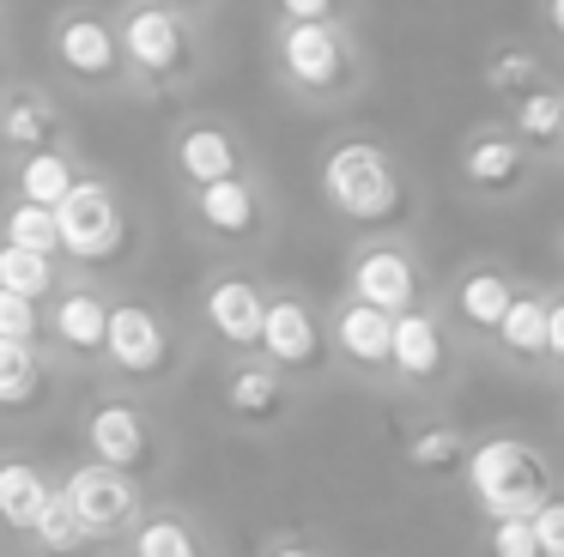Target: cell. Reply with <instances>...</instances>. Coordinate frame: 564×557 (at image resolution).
<instances>
[{
  "label": "cell",
  "instance_id": "6da1fadb",
  "mask_svg": "<svg viewBox=\"0 0 564 557\" xmlns=\"http://www.w3.org/2000/svg\"><path fill=\"white\" fill-rule=\"evenodd\" d=\"M322 194H328V206L340 218H352V225H394V218L406 212L394 164L365 140H346L328 152V164H322Z\"/></svg>",
  "mask_w": 564,
  "mask_h": 557
},
{
  "label": "cell",
  "instance_id": "7a4b0ae2",
  "mask_svg": "<svg viewBox=\"0 0 564 557\" xmlns=\"http://www.w3.org/2000/svg\"><path fill=\"white\" fill-rule=\"evenodd\" d=\"M467 484H474L479 509L491 521H528L552 503L546 496V467H540L534 448L510 443V436H491L467 455Z\"/></svg>",
  "mask_w": 564,
  "mask_h": 557
},
{
  "label": "cell",
  "instance_id": "3957f363",
  "mask_svg": "<svg viewBox=\"0 0 564 557\" xmlns=\"http://www.w3.org/2000/svg\"><path fill=\"white\" fill-rule=\"evenodd\" d=\"M55 218H62V249L79 254V261H110V254L122 249V212H116L104 182H79V188L55 206Z\"/></svg>",
  "mask_w": 564,
  "mask_h": 557
},
{
  "label": "cell",
  "instance_id": "277c9868",
  "mask_svg": "<svg viewBox=\"0 0 564 557\" xmlns=\"http://www.w3.org/2000/svg\"><path fill=\"white\" fill-rule=\"evenodd\" d=\"M280 61L304 91H334V85L346 79V48L328 24H285Z\"/></svg>",
  "mask_w": 564,
  "mask_h": 557
},
{
  "label": "cell",
  "instance_id": "5b68a950",
  "mask_svg": "<svg viewBox=\"0 0 564 557\" xmlns=\"http://www.w3.org/2000/svg\"><path fill=\"white\" fill-rule=\"evenodd\" d=\"M352 291H358V303H370V309L401 321V315H413L419 273L401 249H370V254H358V266H352Z\"/></svg>",
  "mask_w": 564,
  "mask_h": 557
},
{
  "label": "cell",
  "instance_id": "8992f818",
  "mask_svg": "<svg viewBox=\"0 0 564 557\" xmlns=\"http://www.w3.org/2000/svg\"><path fill=\"white\" fill-rule=\"evenodd\" d=\"M67 503L79 509V521H86L91 533H110L134 515V484H128V472H116L98 460V467H79L74 479H67Z\"/></svg>",
  "mask_w": 564,
  "mask_h": 557
},
{
  "label": "cell",
  "instance_id": "52a82bcc",
  "mask_svg": "<svg viewBox=\"0 0 564 557\" xmlns=\"http://www.w3.org/2000/svg\"><path fill=\"white\" fill-rule=\"evenodd\" d=\"M104 351H110L128 375H152V370H164V358H171V339H164V327H159L152 309L122 303V309H110V346Z\"/></svg>",
  "mask_w": 564,
  "mask_h": 557
},
{
  "label": "cell",
  "instance_id": "ba28073f",
  "mask_svg": "<svg viewBox=\"0 0 564 557\" xmlns=\"http://www.w3.org/2000/svg\"><path fill=\"white\" fill-rule=\"evenodd\" d=\"M207 321H213V334L231 339V346H261L268 303H261V291L249 285V278H219V285L207 291Z\"/></svg>",
  "mask_w": 564,
  "mask_h": 557
},
{
  "label": "cell",
  "instance_id": "9c48e42d",
  "mask_svg": "<svg viewBox=\"0 0 564 557\" xmlns=\"http://www.w3.org/2000/svg\"><path fill=\"white\" fill-rule=\"evenodd\" d=\"M122 48L134 55V67H147V73H176L183 67V24L164 7H140L122 31Z\"/></svg>",
  "mask_w": 564,
  "mask_h": 557
},
{
  "label": "cell",
  "instance_id": "30bf717a",
  "mask_svg": "<svg viewBox=\"0 0 564 557\" xmlns=\"http://www.w3.org/2000/svg\"><path fill=\"white\" fill-rule=\"evenodd\" d=\"M86 436H91V448H98V460L116 467V472H128V467L147 460V424H140L134 406H98L91 424H86Z\"/></svg>",
  "mask_w": 564,
  "mask_h": 557
},
{
  "label": "cell",
  "instance_id": "8fae6325",
  "mask_svg": "<svg viewBox=\"0 0 564 557\" xmlns=\"http://www.w3.org/2000/svg\"><path fill=\"white\" fill-rule=\"evenodd\" d=\"M261 346H268L273 363H316L322 339H316V321H310L304 303H268V327H261Z\"/></svg>",
  "mask_w": 564,
  "mask_h": 557
},
{
  "label": "cell",
  "instance_id": "7c38bea8",
  "mask_svg": "<svg viewBox=\"0 0 564 557\" xmlns=\"http://www.w3.org/2000/svg\"><path fill=\"white\" fill-rule=\"evenodd\" d=\"M176 164H183V176L195 182V188H213V182L237 176V145H231V133H219V128H188L183 140H176Z\"/></svg>",
  "mask_w": 564,
  "mask_h": 557
},
{
  "label": "cell",
  "instance_id": "4fadbf2b",
  "mask_svg": "<svg viewBox=\"0 0 564 557\" xmlns=\"http://www.w3.org/2000/svg\"><path fill=\"white\" fill-rule=\"evenodd\" d=\"M55 48H62V61L79 73V79H104V73H116V61H122L110 24H98V19H67Z\"/></svg>",
  "mask_w": 564,
  "mask_h": 557
},
{
  "label": "cell",
  "instance_id": "5bb4252c",
  "mask_svg": "<svg viewBox=\"0 0 564 557\" xmlns=\"http://www.w3.org/2000/svg\"><path fill=\"white\" fill-rule=\"evenodd\" d=\"M340 351L358 363H394V315L370 309V303H346L340 315Z\"/></svg>",
  "mask_w": 564,
  "mask_h": 557
},
{
  "label": "cell",
  "instance_id": "9a60e30c",
  "mask_svg": "<svg viewBox=\"0 0 564 557\" xmlns=\"http://www.w3.org/2000/svg\"><path fill=\"white\" fill-rule=\"evenodd\" d=\"M50 496L55 491L37 479L31 460H0V521H7V527H31V533H37Z\"/></svg>",
  "mask_w": 564,
  "mask_h": 557
},
{
  "label": "cell",
  "instance_id": "2e32d148",
  "mask_svg": "<svg viewBox=\"0 0 564 557\" xmlns=\"http://www.w3.org/2000/svg\"><path fill=\"white\" fill-rule=\"evenodd\" d=\"M195 206H200V225L219 230V237H249V230H256V218H261V212H256V188H249L243 176L200 188Z\"/></svg>",
  "mask_w": 564,
  "mask_h": 557
},
{
  "label": "cell",
  "instance_id": "e0dca14e",
  "mask_svg": "<svg viewBox=\"0 0 564 557\" xmlns=\"http://www.w3.org/2000/svg\"><path fill=\"white\" fill-rule=\"evenodd\" d=\"M394 370L413 375V382H431V375L443 370V334L431 315H401L394 321Z\"/></svg>",
  "mask_w": 564,
  "mask_h": 557
},
{
  "label": "cell",
  "instance_id": "ac0fdd59",
  "mask_svg": "<svg viewBox=\"0 0 564 557\" xmlns=\"http://www.w3.org/2000/svg\"><path fill=\"white\" fill-rule=\"evenodd\" d=\"M462 176L474 182V188H498V194L516 188V182H522V145L503 140V133H479L462 157Z\"/></svg>",
  "mask_w": 564,
  "mask_h": 557
},
{
  "label": "cell",
  "instance_id": "d6986e66",
  "mask_svg": "<svg viewBox=\"0 0 564 557\" xmlns=\"http://www.w3.org/2000/svg\"><path fill=\"white\" fill-rule=\"evenodd\" d=\"M455 303H462V321L491 327V334H498L503 315L516 309V291H510V278H503V273H467L462 291H455Z\"/></svg>",
  "mask_w": 564,
  "mask_h": 557
},
{
  "label": "cell",
  "instance_id": "ffe728a7",
  "mask_svg": "<svg viewBox=\"0 0 564 557\" xmlns=\"http://www.w3.org/2000/svg\"><path fill=\"white\" fill-rule=\"evenodd\" d=\"M55 334L74 351H98V346H110V309H104L91 291H74V297L55 309Z\"/></svg>",
  "mask_w": 564,
  "mask_h": 557
},
{
  "label": "cell",
  "instance_id": "44dd1931",
  "mask_svg": "<svg viewBox=\"0 0 564 557\" xmlns=\"http://www.w3.org/2000/svg\"><path fill=\"white\" fill-rule=\"evenodd\" d=\"M79 182H74V170H67V157L62 152H31L25 157V170H19V194H25L31 206H62L67 194H74Z\"/></svg>",
  "mask_w": 564,
  "mask_h": 557
},
{
  "label": "cell",
  "instance_id": "7402d4cb",
  "mask_svg": "<svg viewBox=\"0 0 564 557\" xmlns=\"http://www.w3.org/2000/svg\"><path fill=\"white\" fill-rule=\"evenodd\" d=\"M546 334H552V309L540 297H516V309L503 315V327H498V339L516 358H540V351H546Z\"/></svg>",
  "mask_w": 564,
  "mask_h": 557
},
{
  "label": "cell",
  "instance_id": "603a6c76",
  "mask_svg": "<svg viewBox=\"0 0 564 557\" xmlns=\"http://www.w3.org/2000/svg\"><path fill=\"white\" fill-rule=\"evenodd\" d=\"M7 242H13V249H31V254H55L62 249V218H55L50 206L19 200L13 212H7Z\"/></svg>",
  "mask_w": 564,
  "mask_h": 557
},
{
  "label": "cell",
  "instance_id": "cb8c5ba5",
  "mask_svg": "<svg viewBox=\"0 0 564 557\" xmlns=\"http://www.w3.org/2000/svg\"><path fill=\"white\" fill-rule=\"evenodd\" d=\"M486 85L498 97H516V103H522V97L546 91V73H540V61L528 55V48H503V55L486 67Z\"/></svg>",
  "mask_w": 564,
  "mask_h": 557
},
{
  "label": "cell",
  "instance_id": "d4e9b609",
  "mask_svg": "<svg viewBox=\"0 0 564 557\" xmlns=\"http://www.w3.org/2000/svg\"><path fill=\"white\" fill-rule=\"evenodd\" d=\"M86 539H91V527L79 521V509L67 503V491H55L50 509H43V521H37V545L55 551V557H67V551H79Z\"/></svg>",
  "mask_w": 564,
  "mask_h": 557
},
{
  "label": "cell",
  "instance_id": "484cf974",
  "mask_svg": "<svg viewBox=\"0 0 564 557\" xmlns=\"http://www.w3.org/2000/svg\"><path fill=\"white\" fill-rule=\"evenodd\" d=\"M225 406L243 412V418H268V412H280V375L273 370H237L231 382H225Z\"/></svg>",
  "mask_w": 564,
  "mask_h": 557
},
{
  "label": "cell",
  "instance_id": "4316f807",
  "mask_svg": "<svg viewBox=\"0 0 564 557\" xmlns=\"http://www.w3.org/2000/svg\"><path fill=\"white\" fill-rule=\"evenodd\" d=\"M0 291H13V297H31L37 303L50 291V254H31V249H0Z\"/></svg>",
  "mask_w": 564,
  "mask_h": 557
},
{
  "label": "cell",
  "instance_id": "83f0119b",
  "mask_svg": "<svg viewBox=\"0 0 564 557\" xmlns=\"http://www.w3.org/2000/svg\"><path fill=\"white\" fill-rule=\"evenodd\" d=\"M31 394H37V363H31V346L0 339V406H25Z\"/></svg>",
  "mask_w": 564,
  "mask_h": 557
},
{
  "label": "cell",
  "instance_id": "f1b7e54d",
  "mask_svg": "<svg viewBox=\"0 0 564 557\" xmlns=\"http://www.w3.org/2000/svg\"><path fill=\"white\" fill-rule=\"evenodd\" d=\"M413 467H425V472H437V467H455V460L467 455V436L462 430H449V424H431V430H419L413 436Z\"/></svg>",
  "mask_w": 564,
  "mask_h": 557
},
{
  "label": "cell",
  "instance_id": "f546056e",
  "mask_svg": "<svg viewBox=\"0 0 564 557\" xmlns=\"http://www.w3.org/2000/svg\"><path fill=\"white\" fill-rule=\"evenodd\" d=\"M516 128L528 133V140H558L564 133V97L558 91H534L516 103Z\"/></svg>",
  "mask_w": 564,
  "mask_h": 557
},
{
  "label": "cell",
  "instance_id": "4dcf8cb0",
  "mask_svg": "<svg viewBox=\"0 0 564 557\" xmlns=\"http://www.w3.org/2000/svg\"><path fill=\"white\" fill-rule=\"evenodd\" d=\"M134 557H200V551H195V533L183 521H147L134 533Z\"/></svg>",
  "mask_w": 564,
  "mask_h": 557
},
{
  "label": "cell",
  "instance_id": "1f68e13d",
  "mask_svg": "<svg viewBox=\"0 0 564 557\" xmlns=\"http://www.w3.org/2000/svg\"><path fill=\"white\" fill-rule=\"evenodd\" d=\"M0 128H7V140H13V145H43V140H50V109H43L37 97H13L7 116H0Z\"/></svg>",
  "mask_w": 564,
  "mask_h": 557
},
{
  "label": "cell",
  "instance_id": "d6a6232c",
  "mask_svg": "<svg viewBox=\"0 0 564 557\" xmlns=\"http://www.w3.org/2000/svg\"><path fill=\"white\" fill-rule=\"evenodd\" d=\"M491 557H546L540 551L534 515L528 521H491Z\"/></svg>",
  "mask_w": 564,
  "mask_h": 557
},
{
  "label": "cell",
  "instance_id": "836d02e7",
  "mask_svg": "<svg viewBox=\"0 0 564 557\" xmlns=\"http://www.w3.org/2000/svg\"><path fill=\"white\" fill-rule=\"evenodd\" d=\"M31 334H37V303H31V297H13V291H0V339L25 346Z\"/></svg>",
  "mask_w": 564,
  "mask_h": 557
},
{
  "label": "cell",
  "instance_id": "e575fe53",
  "mask_svg": "<svg viewBox=\"0 0 564 557\" xmlns=\"http://www.w3.org/2000/svg\"><path fill=\"white\" fill-rule=\"evenodd\" d=\"M534 533H540V551L546 557H564V496H552L534 515Z\"/></svg>",
  "mask_w": 564,
  "mask_h": 557
},
{
  "label": "cell",
  "instance_id": "d590c367",
  "mask_svg": "<svg viewBox=\"0 0 564 557\" xmlns=\"http://www.w3.org/2000/svg\"><path fill=\"white\" fill-rule=\"evenodd\" d=\"M280 12H285L292 24H328L334 0H280Z\"/></svg>",
  "mask_w": 564,
  "mask_h": 557
},
{
  "label": "cell",
  "instance_id": "8d00e7d4",
  "mask_svg": "<svg viewBox=\"0 0 564 557\" xmlns=\"http://www.w3.org/2000/svg\"><path fill=\"white\" fill-rule=\"evenodd\" d=\"M546 351L564 363V303H552V334H546Z\"/></svg>",
  "mask_w": 564,
  "mask_h": 557
},
{
  "label": "cell",
  "instance_id": "74e56055",
  "mask_svg": "<svg viewBox=\"0 0 564 557\" xmlns=\"http://www.w3.org/2000/svg\"><path fill=\"white\" fill-rule=\"evenodd\" d=\"M546 24H552V36L564 43V0H546Z\"/></svg>",
  "mask_w": 564,
  "mask_h": 557
},
{
  "label": "cell",
  "instance_id": "f35d334b",
  "mask_svg": "<svg viewBox=\"0 0 564 557\" xmlns=\"http://www.w3.org/2000/svg\"><path fill=\"white\" fill-rule=\"evenodd\" d=\"M273 557H310V551H304V545H280Z\"/></svg>",
  "mask_w": 564,
  "mask_h": 557
},
{
  "label": "cell",
  "instance_id": "ab89813d",
  "mask_svg": "<svg viewBox=\"0 0 564 557\" xmlns=\"http://www.w3.org/2000/svg\"><path fill=\"white\" fill-rule=\"evenodd\" d=\"M159 7H164V12H171V7H176V0H159Z\"/></svg>",
  "mask_w": 564,
  "mask_h": 557
},
{
  "label": "cell",
  "instance_id": "60d3db41",
  "mask_svg": "<svg viewBox=\"0 0 564 557\" xmlns=\"http://www.w3.org/2000/svg\"><path fill=\"white\" fill-rule=\"evenodd\" d=\"M558 145H564V133H558Z\"/></svg>",
  "mask_w": 564,
  "mask_h": 557
}]
</instances>
